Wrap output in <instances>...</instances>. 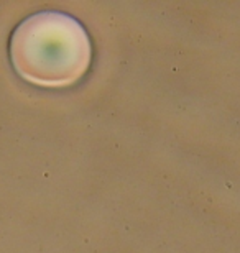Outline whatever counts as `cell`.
I'll return each mask as SVG.
<instances>
[{
    "mask_svg": "<svg viewBox=\"0 0 240 253\" xmlns=\"http://www.w3.org/2000/svg\"><path fill=\"white\" fill-rule=\"evenodd\" d=\"M12 61L27 81L41 86H64L89 64V41L76 20L63 13H38L17 28Z\"/></svg>",
    "mask_w": 240,
    "mask_h": 253,
    "instance_id": "obj_1",
    "label": "cell"
}]
</instances>
